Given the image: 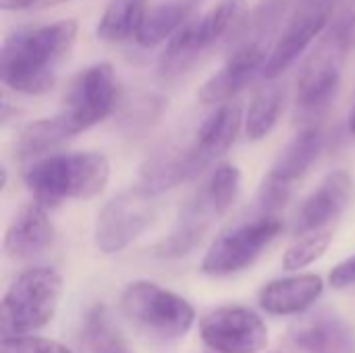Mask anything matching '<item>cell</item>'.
Returning a JSON list of instances; mask_svg holds the SVG:
<instances>
[{
  "mask_svg": "<svg viewBox=\"0 0 355 353\" xmlns=\"http://www.w3.org/2000/svg\"><path fill=\"white\" fill-rule=\"evenodd\" d=\"M119 87L114 69L108 62H96L81 69L62 94L58 119L69 129L71 137L102 123L116 104Z\"/></svg>",
  "mask_w": 355,
  "mask_h": 353,
  "instance_id": "ba28073f",
  "label": "cell"
},
{
  "mask_svg": "<svg viewBox=\"0 0 355 353\" xmlns=\"http://www.w3.org/2000/svg\"><path fill=\"white\" fill-rule=\"evenodd\" d=\"M289 341L300 353H355V325L337 312L318 310L289 329Z\"/></svg>",
  "mask_w": 355,
  "mask_h": 353,
  "instance_id": "9a60e30c",
  "label": "cell"
},
{
  "mask_svg": "<svg viewBox=\"0 0 355 353\" xmlns=\"http://www.w3.org/2000/svg\"><path fill=\"white\" fill-rule=\"evenodd\" d=\"M352 191L354 179L347 171L329 173L300 206L293 221V233L302 237L308 233L327 231V227L335 223L349 206Z\"/></svg>",
  "mask_w": 355,
  "mask_h": 353,
  "instance_id": "5bb4252c",
  "label": "cell"
},
{
  "mask_svg": "<svg viewBox=\"0 0 355 353\" xmlns=\"http://www.w3.org/2000/svg\"><path fill=\"white\" fill-rule=\"evenodd\" d=\"M329 283H331L335 289H345V287L355 285V254L354 256H349L347 260L339 262V264L331 270Z\"/></svg>",
  "mask_w": 355,
  "mask_h": 353,
  "instance_id": "f1b7e54d",
  "label": "cell"
},
{
  "mask_svg": "<svg viewBox=\"0 0 355 353\" xmlns=\"http://www.w3.org/2000/svg\"><path fill=\"white\" fill-rule=\"evenodd\" d=\"M110 179V160L100 152H60L29 162L23 181L33 200L58 206L64 200H92Z\"/></svg>",
  "mask_w": 355,
  "mask_h": 353,
  "instance_id": "7a4b0ae2",
  "label": "cell"
},
{
  "mask_svg": "<svg viewBox=\"0 0 355 353\" xmlns=\"http://www.w3.org/2000/svg\"><path fill=\"white\" fill-rule=\"evenodd\" d=\"M146 0H110L98 21L96 35L104 42H129L137 40L146 21Z\"/></svg>",
  "mask_w": 355,
  "mask_h": 353,
  "instance_id": "7402d4cb",
  "label": "cell"
},
{
  "mask_svg": "<svg viewBox=\"0 0 355 353\" xmlns=\"http://www.w3.org/2000/svg\"><path fill=\"white\" fill-rule=\"evenodd\" d=\"M241 106L237 102H227L216 106L198 127L193 141L185 148L187 166L191 179L212 166L237 139L241 129Z\"/></svg>",
  "mask_w": 355,
  "mask_h": 353,
  "instance_id": "4fadbf2b",
  "label": "cell"
},
{
  "mask_svg": "<svg viewBox=\"0 0 355 353\" xmlns=\"http://www.w3.org/2000/svg\"><path fill=\"white\" fill-rule=\"evenodd\" d=\"M69 139L71 133L64 127V123L58 119V114L33 121L21 131L17 139V158L35 162L40 158L50 156V152H54Z\"/></svg>",
  "mask_w": 355,
  "mask_h": 353,
  "instance_id": "603a6c76",
  "label": "cell"
},
{
  "mask_svg": "<svg viewBox=\"0 0 355 353\" xmlns=\"http://www.w3.org/2000/svg\"><path fill=\"white\" fill-rule=\"evenodd\" d=\"M239 185H241V173H239V169L235 164H231V162H220V164H216L212 169L210 177L204 181V185L196 193L220 218L235 204L237 193H239Z\"/></svg>",
  "mask_w": 355,
  "mask_h": 353,
  "instance_id": "d4e9b609",
  "label": "cell"
},
{
  "mask_svg": "<svg viewBox=\"0 0 355 353\" xmlns=\"http://www.w3.org/2000/svg\"><path fill=\"white\" fill-rule=\"evenodd\" d=\"M77 37V21L62 19L12 31L2 44V83L19 94L42 96L56 83V71Z\"/></svg>",
  "mask_w": 355,
  "mask_h": 353,
  "instance_id": "6da1fadb",
  "label": "cell"
},
{
  "mask_svg": "<svg viewBox=\"0 0 355 353\" xmlns=\"http://www.w3.org/2000/svg\"><path fill=\"white\" fill-rule=\"evenodd\" d=\"M0 353H75L67 345L35 337V335H17V337H2L0 339Z\"/></svg>",
  "mask_w": 355,
  "mask_h": 353,
  "instance_id": "83f0119b",
  "label": "cell"
},
{
  "mask_svg": "<svg viewBox=\"0 0 355 353\" xmlns=\"http://www.w3.org/2000/svg\"><path fill=\"white\" fill-rule=\"evenodd\" d=\"M121 312L135 329L162 341L185 337L196 322L193 306L154 281L129 283L121 295Z\"/></svg>",
  "mask_w": 355,
  "mask_h": 353,
  "instance_id": "8992f818",
  "label": "cell"
},
{
  "mask_svg": "<svg viewBox=\"0 0 355 353\" xmlns=\"http://www.w3.org/2000/svg\"><path fill=\"white\" fill-rule=\"evenodd\" d=\"M158 202L139 185L110 198L94 223V243L98 252L112 256L127 250L156 218Z\"/></svg>",
  "mask_w": 355,
  "mask_h": 353,
  "instance_id": "9c48e42d",
  "label": "cell"
},
{
  "mask_svg": "<svg viewBox=\"0 0 355 353\" xmlns=\"http://www.w3.org/2000/svg\"><path fill=\"white\" fill-rule=\"evenodd\" d=\"M191 181L189 175V166H187V154L185 148L183 150H173V148H162L156 150L144 164L139 171V187L158 198L160 193Z\"/></svg>",
  "mask_w": 355,
  "mask_h": 353,
  "instance_id": "ffe728a7",
  "label": "cell"
},
{
  "mask_svg": "<svg viewBox=\"0 0 355 353\" xmlns=\"http://www.w3.org/2000/svg\"><path fill=\"white\" fill-rule=\"evenodd\" d=\"M200 337L214 353H260L268 345V327L245 306H223L202 318Z\"/></svg>",
  "mask_w": 355,
  "mask_h": 353,
  "instance_id": "30bf717a",
  "label": "cell"
},
{
  "mask_svg": "<svg viewBox=\"0 0 355 353\" xmlns=\"http://www.w3.org/2000/svg\"><path fill=\"white\" fill-rule=\"evenodd\" d=\"M331 241H333V233L329 229L297 237L287 248V252L283 256V268L285 270H300V268L314 264L316 260H320L327 254Z\"/></svg>",
  "mask_w": 355,
  "mask_h": 353,
  "instance_id": "4316f807",
  "label": "cell"
},
{
  "mask_svg": "<svg viewBox=\"0 0 355 353\" xmlns=\"http://www.w3.org/2000/svg\"><path fill=\"white\" fill-rule=\"evenodd\" d=\"M81 337H83V343L94 353H110L123 350L119 331L114 329L110 314H108L106 306H102V304H96L87 312V316L83 320Z\"/></svg>",
  "mask_w": 355,
  "mask_h": 353,
  "instance_id": "484cf974",
  "label": "cell"
},
{
  "mask_svg": "<svg viewBox=\"0 0 355 353\" xmlns=\"http://www.w3.org/2000/svg\"><path fill=\"white\" fill-rule=\"evenodd\" d=\"M331 21H333L331 0H310L308 4H304L279 33L262 77L268 81L281 77L316 40V35L327 31Z\"/></svg>",
  "mask_w": 355,
  "mask_h": 353,
  "instance_id": "7c38bea8",
  "label": "cell"
},
{
  "mask_svg": "<svg viewBox=\"0 0 355 353\" xmlns=\"http://www.w3.org/2000/svg\"><path fill=\"white\" fill-rule=\"evenodd\" d=\"M110 353H125L123 350H116V352H110Z\"/></svg>",
  "mask_w": 355,
  "mask_h": 353,
  "instance_id": "d6a6232c",
  "label": "cell"
},
{
  "mask_svg": "<svg viewBox=\"0 0 355 353\" xmlns=\"http://www.w3.org/2000/svg\"><path fill=\"white\" fill-rule=\"evenodd\" d=\"M60 2L69 0H0L4 10H31V8H46V6H56Z\"/></svg>",
  "mask_w": 355,
  "mask_h": 353,
  "instance_id": "f546056e",
  "label": "cell"
},
{
  "mask_svg": "<svg viewBox=\"0 0 355 353\" xmlns=\"http://www.w3.org/2000/svg\"><path fill=\"white\" fill-rule=\"evenodd\" d=\"M349 129L355 133V106H354V112H352V117H349Z\"/></svg>",
  "mask_w": 355,
  "mask_h": 353,
  "instance_id": "1f68e13d",
  "label": "cell"
},
{
  "mask_svg": "<svg viewBox=\"0 0 355 353\" xmlns=\"http://www.w3.org/2000/svg\"><path fill=\"white\" fill-rule=\"evenodd\" d=\"M270 50L272 46L268 44L245 37H233L225 64L200 87V100L204 104L218 106L231 102L243 87L254 81V77L264 73Z\"/></svg>",
  "mask_w": 355,
  "mask_h": 353,
  "instance_id": "8fae6325",
  "label": "cell"
},
{
  "mask_svg": "<svg viewBox=\"0 0 355 353\" xmlns=\"http://www.w3.org/2000/svg\"><path fill=\"white\" fill-rule=\"evenodd\" d=\"M322 146H324V135L320 127L300 129V133L277 156L268 177L293 187V183L302 179L312 166V162L318 158Z\"/></svg>",
  "mask_w": 355,
  "mask_h": 353,
  "instance_id": "d6986e66",
  "label": "cell"
},
{
  "mask_svg": "<svg viewBox=\"0 0 355 353\" xmlns=\"http://www.w3.org/2000/svg\"><path fill=\"white\" fill-rule=\"evenodd\" d=\"M283 233V218L254 212L223 231L202 260V273L229 277L252 266L260 254Z\"/></svg>",
  "mask_w": 355,
  "mask_h": 353,
  "instance_id": "52a82bcc",
  "label": "cell"
},
{
  "mask_svg": "<svg viewBox=\"0 0 355 353\" xmlns=\"http://www.w3.org/2000/svg\"><path fill=\"white\" fill-rule=\"evenodd\" d=\"M245 0H220L204 15L191 17L168 42L160 56V75L175 79L187 73L218 44L233 40L248 21Z\"/></svg>",
  "mask_w": 355,
  "mask_h": 353,
  "instance_id": "277c9868",
  "label": "cell"
},
{
  "mask_svg": "<svg viewBox=\"0 0 355 353\" xmlns=\"http://www.w3.org/2000/svg\"><path fill=\"white\" fill-rule=\"evenodd\" d=\"M324 293V281L318 275H295L268 281L260 293L258 304L272 316H300L310 310Z\"/></svg>",
  "mask_w": 355,
  "mask_h": 353,
  "instance_id": "e0dca14e",
  "label": "cell"
},
{
  "mask_svg": "<svg viewBox=\"0 0 355 353\" xmlns=\"http://www.w3.org/2000/svg\"><path fill=\"white\" fill-rule=\"evenodd\" d=\"M200 0H168L148 10L146 21L139 29L137 44L141 48H154L171 40L191 17Z\"/></svg>",
  "mask_w": 355,
  "mask_h": 353,
  "instance_id": "44dd1931",
  "label": "cell"
},
{
  "mask_svg": "<svg viewBox=\"0 0 355 353\" xmlns=\"http://www.w3.org/2000/svg\"><path fill=\"white\" fill-rule=\"evenodd\" d=\"M62 295V277L52 266L23 270L2 298V337L31 335L52 322Z\"/></svg>",
  "mask_w": 355,
  "mask_h": 353,
  "instance_id": "5b68a950",
  "label": "cell"
},
{
  "mask_svg": "<svg viewBox=\"0 0 355 353\" xmlns=\"http://www.w3.org/2000/svg\"><path fill=\"white\" fill-rule=\"evenodd\" d=\"M54 243V225L48 206L37 200L27 202L10 221L4 233V252L12 260H29L44 254Z\"/></svg>",
  "mask_w": 355,
  "mask_h": 353,
  "instance_id": "2e32d148",
  "label": "cell"
},
{
  "mask_svg": "<svg viewBox=\"0 0 355 353\" xmlns=\"http://www.w3.org/2000/svg\"><path fill=\"white\" fill-rule=\"evenodd\" d=\"M218 221V216L210 210V206L196 193L185 208L181 210L173 231L154 246V256L173 260V258H183L191 254L208 235L212 223Z\"/></svg>",
  "mask_w": 355,
  "mask_h": 353,
  "instance_id": "ac0fdd59",
  "label": "cell"
},
{
  "mask_svg": "<svg viewBox=\"0 0 355 353\" xmlns=\"http://www.w3.org/2000/svg\"><path fill=\"white\" fill-rule=\"evenodd\" d=\"M283 102H285V89L275 81L262 85L254 94L248 114H245L248 139H252V141L264 139L275 129V125L281 117V110H283Z\"/></svg>",
  "mask_w": 355,
  "mask_h": 353,
  "instance_id": "cb8c5ba5",
  "label": "cell"
},
{
  "mask_svg": "<svg viewBox=\"0 0 355 353\" xmlns=\"http://www.w3.org/2000/svg\"><path fill=\"white\" fill-rule=\"evenodd\" d=\"M347 42H349V48H355V17L347 27Z\"/></svg>",
  "mask_w": 355,
  "mask_h": 353,
  "instance_id": "4dcf8cb0",
  "label": "cell"
},
{
  "mask_svg": "<svg viewBox=\"0 0 355 353\" xmlns=\"http://www.w3.org/2000/svg\"><path fill=\"white\" fill-rule=\"evenodd\" d=\"M349 50L347 25L331 23L304 62L297 79L295 123L302 129L320 127V119L329 112L339 92L341 71Z\"/></svg>",
  "mask_w": 355,
  "mask_h": 353,
  "instance_id": "3957f363",
  "label": "cell"
}]
</instances>
